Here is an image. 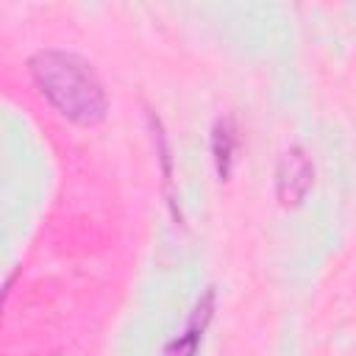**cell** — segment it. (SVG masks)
Instances as JSON below:
<instances>
[{
  "label": "cell",
  "instance_id": "1",
  "mask_svg": "<svg viewBox=\"0 0 356 356\" xmlns=\"http://www.w3.org/2000/svg\"><path fill=\"white\" fill-rule=\"evenodd\" d=\"M42 97L70 122L95 128L108 114V97L95 67L70 50H39L28 61Z\"/></svg>",
  "mask_w": 356,
  "mask_h": 356
},
{
  "label": "cell",
  "instance_id": "4",
  "mask_svg": "<svg viewBox=\"0 0 356 356\" xmlns=\"http://www.w3.org/2000/svg\"><path fill=\"white\" fill-rule=\"evenodd\" d=\"M236 145H239V131H236L234 117H220L211 128V156H214V167H217L220 181H225L231 175Z\"/></svg>",
  "mask_w": 356,
  "mask_h": 356
},
{
  "label": "cell",
  "instance_id": "3",
  "mask_svg": "<svg viewBox=\"0 0 356 356\" xmlns=\"http://www.w3.org/2000/svg\"><path fill=\"white\" fill-rule=\"evenodd\" d=\"M211 317H214V289H206L203 298L197 300V306L192 309L184 331L164 348V356H197L203 334H206Z\"/></svg>",
  "mask_w": 356,
  "mask_h": 356
},
{
  "label": "cell",
  "instance_id": "2",
  "mask_svg": "<svg viewBox=\"0 0 356 356\" xmlns=\"http://www.w3.org/2000/svg\"><path fill=\"white\" fill-rule=\"evenodd\" d=\"M312 184H314V164L300 145H292L281 156L278 172H275V192H278L281 206H286V209L298 206L309 195Z\"/></svg>",
  "mask_w": 356,
  "mask_h": 356
}]
</instances>
